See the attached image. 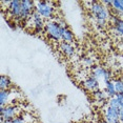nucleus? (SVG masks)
<instances>
[{"label": "nucleus", "instance_id": "nucleus-13", "mask_svg": "<svg viewBox=\"0 0 123 123\" xmlns=\"http://www.w3.org/2000/svg\"><path fill=\"white\" fill-rule=\"evenodd\" d=\"M111 24L114 26L115 33H117L118 35L123 37V19L117 17V16H111Z\"/></svg>", "mask_w": 123, "mask_h": 123}, {"label": "nucleus", "instance_id": "nucleus-25", "mask_svg": "<svg viewBox=\"0 0 123 123\" xmlns=\"http://www.w3.org/2000/svg\"><path fill=\"white\" fill-rule=\"evenodd\" d=\"M121 80H122V82H123V75H122V77H121Z\"/></svg>", "mask_w": 123, "mask_h": 123}, {"label": "nucleus", "instance_id": "nucleus-24", "mask_svg": "<svg viewBox=\"0 0 123 123\" xmlns=\"http://www.w3.org/2000/svg\"><path fill=\"white\" fill-rule=\"evenodd\" d=\"M1 123H12V120H5V119H1Z\"/></svg>", "mask_w": 123, "mask_h": 123}, {"label": "nucleus", "instance_id": "nucleus-2", "mask_svg": "<svg viewBox=\"0 0 123 123\" xmlns=\"http://www.w3.org/2000/svg\"><path fill=\"white\" fill-rule=\"evenodd\" d=\"M89 4H91L89 10H91V13H92V15L94 16L95 20L107 22V20H110L111 18L110 10L106 6H104L101 2L93 1V2H89Z\"/></svg>", "mask_w": 123, "mask_h": 123}, {"label": "nucleus", "instance_id": "nucleus-1", "mask_svg": "<svg viewBox=\"0 0 123 123\" xmlns=\"http://www.w3.org/2000/svg\"><path fill=\"white\" fill-rule=\"evenodd\" d=\"M62 25L59 21L55 20H49L45 22V29H44V33H45L46 37L53 42H61V32H62Z\"/></svg>", "mask_w": 123, "mask_h": 123}, {"label": "nucleus", "instance_id": "nucleus-17", "mask_svg": "<svg viewBox=\"0 0 123 123\" xmlns=\"http://www.w3.org/2000/svg\"><path fill=\"white\" fill-rule=\"evenodd\" d=\"M111 10H114L117 14L123 15V0H114L111 1Z\"/></svg>", "mask_w": 123, "mask_h": 123}, {"label": "nucleus", "instance_id": "nucleus-22", "mask_svg": "<svg viewBox=\"0 0 123 123\" xmlns=\"http://www.w3.org/2000/svg\"><path fill=\"white\" fill-rule=\"evenodd\" d=\"M117 99H118V102H119V105H120V110L123 108V94H117L116 95Z\"/></svg>", "mask_w": 123, "mask_h": 123}, {"label": "nucleus", "instance_id": "nucleus-14", "mask_svg": "<svg viewBox=\"0 0 123 123\" xmlns=\"http://www.w3.org/2000/svg\"><path fill=\"white\" fill-rule=\"evenodd\" d=\"M12 87L13 82L10 77L6 75H2L0 78V91H7V89H12Z\"/></svg>", "mask_w": 123, "mask_h": 123}, {"label": "nucleus", "instance_id": "nucleus-21", "mask_svg": "<svg viewBox=\"0 0 123 123\" xmlns=\"http://www.w3.org/2000/svg\"><path fill=\"white\" fill-rule=\"evenodd\" d=\"M83 64L85 66H94V59L92 57H84L83 58Z\"/></svg>", "mask_w": 123, "mask_h": 123}, {"label": "nucleus", "instance_id": "nucleus-15", "mask_svg": "<svg viewBox=\"0 0 123 123\" xmlns=\"http://www.w3.org/2000/svg\"><path fill=\"white\" fill-rule=\"evenodd\" d=\"M93 97H94V99L96 100L97 102H99V103H105L106 99L108 98L107 95H106V93L103 91V89H101V88L95 91L93 93Z\"/></svg>", "mask_w": 123, "mask_h": 123}, {"label": "nucleus", "instance_id": "nucleus-4", "mask_svg": "<svg viewBox=\"0 0 123 123\" xmlns=\"http://www.w3.org/2000/svg\"><path fill=\"white\" fill-rule=\"evenodd\" d=\"M91 75L96 78L99 82H103L104 84L111 80V72L110 69L103 68V66H100V65H94L93 68H92Z\"/></svg>", "mask_w": 123, "mask_h": 123}, {"label": "nucleus", "instance_id": "nucleus-11", "mask_svg": "<svg viewBox=\"0 0 123 123\" xmlns=\"http://www.w3.org/2000/svg\"><path fill=\"white\" fill-rule=\"evenodd\" d=\"M59 51L64 57L71 58L76 54V47L73 45V43L63 42V41H61V42L59 43Z\"/></svg>", "mask_w": 123, "mask_h": 123}, {"label": "nucleus", "instance_id": "nucleus-19", "mask_svg": "<svg viewBox=\"0 0 123 123\" xmlns=\"http://www.w3.org/2000/svg\"><path fill=\"white\" fill-rule=\"evenodd\" d=\"M108 106H111V107H113V108H116V110H120V105H119L118 99H117L116 96L113 98H110V100H108Z\"/></svg>", "mask_w": 123, "mask_h": 123}, {"label": "nucleus", "instance_id": "nucleus-8", "mask_svg": "<svg viewBox=\"0 0 123 123\" xmlns=\"http://www.w3.org/2000/svg\"><path fill=\"white\" fill-rule=\"evenodd\" d=\"M17 92L14 89H7V91H0V107H4V106L9 104H14L13 100H16V98L13 97Z\"/></svg>", "mask_w": 123, "mask_h": 123}, {"label": "nucleus", "instance_id": "nucleus-10", "mask_svg": "<svg viewBox=\"0 0 123 123\" xmlns=\"http://www.w3.org/2000/svg\"><path fill=\"white\" fill-rule=\"evenodd\" d=\"M82 84H83V87H84L86 91L92 92V93H94L95 91H97V89L100 88V82L95 77L92 76V75L87 76L84 80H83Z\"/></svg>", "mask_w": 123, "mask_h": 123}, {"label": "nucleus", "instance_id": "nucleus-5", "mask_svg": "<svg viewBox=\"0 0 123 123\" xmlns=\"http://www.w3.org/2000/svg\"><path fill=\"white\" fill-rule=\"evenodd\" d=\"M20 107L17 104H9L4 107H0V116L1 119L5 120H13L17 116L20 115Z\"/></svg>", "mask_w": 123, "mask_h": 123}, {"label": "nucleus", "instance_id": "nucleus-9", "mask_svg": "<svg viewBox=\"0 0 123 123\" xmlns=\"http://www.w3.org/2000/svg\"><path fill=\"white\" fill-rule=\"evenodd\" d=\"M119 111L107 106L104 111V120L106 123H120L119 122Z\"/></svg>", "mask_w": 123, "mask_h": 123}, {"label": "nucleus", "instance_id": "nucleus-12", "mask_svg": "<svg viewBox=\"0 0 123 123\" xmlns=\"http://www.w3.org/2000/svg\"><path fill=\"white\" fill-rule=\"evenodd\" d=\"M61 40H62L63 42H68V43H73L75 40L74 33L64 23L62 25V32H61Z\"/></svg>", "mask_w": 123, "mask_h": 123}, {"label": "nucleus", "instance_id": "nucleus-16", "mask_svg": "<svg viewBox=\"0 0 123 123\" xmlns=\"http://www.w3.org/2000/svg\"><path fill=\"white\" fill-rule=\"evenodd\" d=\"M105 88H104V92L107 95V97L110 98H113L117 95V92H116V87H115V83H114V80H111L108 82L105 83Z\"/></svg>", "mask_w": 123, "mask_h": 123}, {"label": "nucleus", "instance_id": "nucleus-20", "mask_svg": "<svg viewBox=\"0 0 123 123\" xmlns=\"http://www.w3.org/2000/svg\"><path fill=\"white\" fill-rule=\"evenodd\" d=\"M12 123H29V122H27L26 117L22 116V115H19V116H17L16 118H14L12 120Z\"/></svg>", "mask_w": 123, "mask_h": 123}, {"label": "nucleus", "instance_id": "nucleus-18", "mask_svg": "<svg viewBox=\"0 0 123 123\" xmlns=\"http://www.w3.org/2000/svg\"><path fill=\"white\" fill-rule=\"evenodd\" d=\"M115 83V87H116L117 94H123V82L121 80V78H117L114 80Z\"/></svg>", "mask_w": 123, "mask_h": 123}, {"label": "nucleus", "instance_id": "nucleus-6", "mask_svg": "<svg viewBox=\"0 0 123 123\" xmlns=\"http://www.w3.org/2000/svg\"><path fill=\"white\" fill-rule=\"evenodd\" d=\"M9 15L15 20H21V14H22V5L21 1L19 0H12L9 1V5L6 7Z\"/></svg>", "mask_w": 123, "mask_h": 123}, {"label": "nucleus", "instance_id": "nucleus-7", "mask_svg": "<svg viewBox=\"0 0 123 123\" xmlns=\"http://www.w3.org/2000/svg\"><path fill=\"white\" fill-rule=\"evenodd\" d=\"M30 20L32 21L33 30H34V32L36 34H40V33H42L44 31V29H45L44 19L42 17H40L36 12H34V14L32 15V17L30 18Z\"/></svg>", "mask_w": 123, "mask_h": 123}, {"label": "nucleus", "instance_id": "nucleus-3", "mask_svg": "<svg viewBox=\"0 0 123 123\" xmlns=\"http://www.w3.org/2000/svg\"><path fill=\"white\" fill-rule=\"evenodd\" d=\"M35 12L43 19H52L55 15L54 2H49V1L35 2Z\"/></svg>", "mask_w": 123, "mask_h": 123}, {"label": "nucleus", "instance_id": "nucleus-23", "mask_svg": "<svg viewBox=\"0 0 123 123\" xmlns=\"http://www.w3.org/2000/svg\"><path fill=\"white\" fill-rule=\"evenodd\" d=\"M119 122L123 123V108L119 111Z\"/></svg>", "mask_w": 123, "mask_h": 123}]
</instances>
